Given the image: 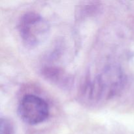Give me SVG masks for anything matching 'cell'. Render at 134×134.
I'll return each mask as SVG.
<instances>
[{
  "mask_svg": "<svg viewBox=\"0 0 134 134\" xmlns=\"http://www.w3.org/2000/svg\"><path fill=\"white\" fill-rule=\"evenodd\" d=\"M124 82V74L120 67L109 65L92 80L85 82L82 88V99L90 104L107 101L120 91Z\"/></svg>",
  "mask_w": 134,
  "mask_h": 134,
  "instance_id": "obj_1",
  "label": "cell"
},
{
  "mask_svg": "<svg viewBox=\"0 0 134 134\" xmlns=\"http://www.w3.org/2000/svg\"><path fill=\"white\" fill-rule=\"evenodd\" d=\"M18 28L23 43L28 47H35L48 38L51 26L40 14L27 12L21 16Z\"/></svg>",
  "mask_w": 134,
  "mask_h": 134,
  "instance_id": "obj_2",
  "label": "cell"
},
{
  "mask_svg": "<svg viewBox=\"0 0 134 134\" xmlns=\"http://www.w3.org/2000/svg\"><path fill=\"white\" fill-rule=\"evenodd\" d=\"M42 73L44 77L55 85L62 86L63 87L70 84L71 79L62 69L53 66L45 67L43 68Z\"/></svg>",
  "mask_w": 134,
  "mask_h": 134,
  "instance_id": "obj_4",
  "label": "cell"
},
{
  "mask_svg": "<svg viewBox=\"0 0 134 134\" xmlns=\"http://www.w3.org/2000/svg\"><path fill=\"white\" fill-rule=\"evenodd\" d=\"M0 134H14V125L10 119L1 116L0 120Z\"/></svg>",
  "mask_w": 134,
  "mask_h": 134,
  "instance_id": "obj_5",
  "label": "cell"
},
{
  "mask_svg": "<svg viewBox=\"0 0 134 134\" xmlns=\"http://www.w3.org/2000/svg\"><path fill=\"white\" fill-rule=\"evenodd\" d=\"M18 113L26 124L37 125L48 118L49 105L43 98L34 94H27L22 97L20 102Z\"/></svg>",
  "mask_w": 134,
  "mask_h": 134,
  "instance_id": "obj_3",
  "label": "cell"
}]
</instances>
